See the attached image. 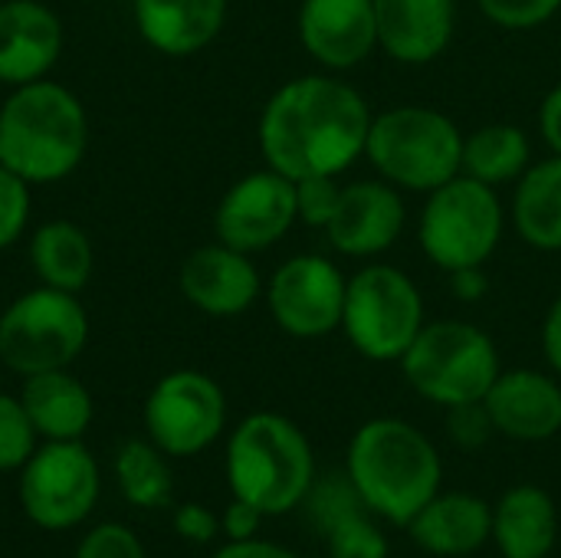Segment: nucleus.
I'll use <instances>...</instances> for the list:
<instances>
[{"mask_svg":"<svg viewBox=\"0 0 561 558\" xmlns=\"http://www.w3.org/2000/svg\"><path fill=\"white\" fill-rule=\"evenodd\" d=\"M371 118L365 95L335 72L296 76L260 112V155L289 181L339 178L365 155Z\"/></svg>","mask_w":561,"mask_h":558,"instance_id":"obj_1","label":"nucleus"},{"mask_svg":"<svg viewBox=\"0 0 561 558\" xmlns=\"http://www.w3.org/2000/svg\"><path fill=\"white\" fill-rule=\"evenodd\" d=\"M345 474L375 516L408 526L440 493L444 467L424 431L401 418H375L355 431Z\"/></svg>","mask_w":561,"mask_h":558,"instance_id":"obj_2","label":"nucleus"},{"mask_svg":"<svg viewBox=\"0 0 561 558\" xmlns=\"http://www.w3.org/2000/svg\"><path fill=\"white\" fill-rule=\"evenodd\" d=\"M89 145V118L76 92L39 79L16 86L0 105V164L26 184L69 178Z\"/></svg>","mask_w":561,"mask_h":558,"instance_id":"obj_3","label":"nucleus"},{"mask_svg":"<svg viewBox=\"0 0 561 558\" xmlns=\"http://www.w3.org/2000/svg\"><path fill=\"white\" fill-rule=\"evenodd\" d=\"M227 480L233 497L253 503L263 516L289 513L316 480L312 447L289 418L250 414L227 444Z\"/></svg>","mask_w":561,"mask_h":558,"instance_id":"obj_4","label":"nucleus"},{"mask_svg":"<svg viewBox=\"0 0 561 558\" xmlns=\"http://www.w3.org/2000/svg\"><path fill=\"white\" fill-rule=\"evenodd\" d=\"M365 158L398 191L431 194L463 168V132L431 105H394L371 118Z\"/></svg>","mask_w":561,"mask_h":558,"instance_id":"obj_5","label":"nucleus"},{"mask_svg":"<svg viewBox=\"0 0 561 558\" xmlns=\"http://www.w3.org/2000/svg\"><path fill=\"white\" fill-rule=\"evenodd\" d=\"M408 385L440 408L483 401L500 378V352L490 332L460 319L424 322L411 349L401 355Z\"/></svg>","mask_w":561,"mask_h":558,"instance_id":"obj_6","label":"nucleus"},{"mask_svg":"<svg viewBox=\"0 0 561 558\" xmlns=\"http://www.w3.org/2000/svg\"><path fill=\"white\" fill-rule=\"evenodd\" d=\"M506 214L496 187L457 174L434 187L417 220V240L424 257L444 273L463 266H486L503 240Z\"/></svg>","mask_w":561,"mask_h":558,"instance_id":"obj_7","label":"nucleus"},{"mask_svg":"<svg viewBox=\"0 0 561 558\" xmlns=\"http://www.w3.org/2000/svg\"><path fill=\"white\" fill-rule=\"evenodd\" d=\"M421 329L424 299L404 270L371 263L348 276L342 332L358 355L371 362H401Z\"/></svg>","mask_w":561,"mask_h":558,"instance_id":"obj_8","label":"nucleus"},{"mask_svg":"<svg viewBox=\"0 0 561 558\" xmlns=\"http://www.w3.org/2000/svg\"><path fill=\"white\" fill-rule=\"evenodd\" d=\"M89 342V316L76 293L36 286L0 316V362L16 375L69 368Z\"/></svg>","mask_w":561,"mask_h":558,"instance_id":"obj_9","label":"nucleus"},{"mask_svg":"<svg viewBox=\"0 0 561 558\" xmlns=\"http://www.w3.org/2000/svg\"><path fill=\"white\" fill-rule=\"evenodd\" d=\"M227 424V398L214 378L194 368L164 375L145 401V428L151 444L171 457L207 451Z\"/></svg>","mask_w":561,"mask_h":558,"instance_id":"obj_10","label":"nucleus"},{"mask_svg":"<svg viewBox=\"0 0 561 558\" xmlns=\"http://www.w3.org/2000/svg\"><path fill=\"white\" fill-rule=\"evenodd\" d=\"M99 500V467L79 441H49L23 464L20 503L43 529L82 523Z\"/></svg>","mask_w":561,"mask_h":558,"instance_id":"obj_11","label":"nucleus"},{"mask_svg":"<svg viewBox=\"0 0 561 558\" xmlns=\"http://www.w3.org/2000/svg\"><path fill=\"white\" fill-rule=\"evenodd\" d=\"M348 276L319 253L289 257L266 286L273 322L293 339H322L342 329Z\"/></svg>","mask_w":561,"mask_h":558,"instance_id":"obj_12","label":"nucleus"},{"mask_svg":"<svg viewBox=\"0 0 561 558\" xmlns=\"http://www.w3.org/2000/svg\"><path fill=\"white\" fill-rule=\"evenodd\" d=\"M296 220V181L273 168H263L243 174L227 187L214 210V234L233 250L260 253L279 243Z\"/></svg>","mask_w":561,"mask_h":558,"instance_id":"obj_13","label":"nucleus"},{"mask_svg":"<svg viewBox=\"0 0 561 558\" xmlns=\"http://www.w3.org/2000/svg\"><path fill=\"white\" fill-rule=\"evenodd\" d=\"M404 197L394 184L381 178L355 181L342 184V201L325 227V237L342 257L371 260L398 243V237L404 234Z\"/></svg>","mask_w":561,"mask_h":558,"instance_id":"obj_14","label":"nucleus"},{"mask_svg":"<svg viewBox=\"0 0 561 558\" xmlns=\"http://www.w3.org/2000/svg\"><path fill=\"white\" fill-rule=\"evenodd\" d=\"M296 30L302 49L329 72L355 69L378 49L375 0H302Z\"/></svg>","mask_w":561,"mask_h":558,"instance_id":"obj_15","label":"nucleus"},{"mask_svg":"<svg viewBox=\"0 0 561 558\" xmlns=\"http://www.w3.org/2000/svg\"><path fill=\"white\" fill-rule=\"evenodd\" d=\"M178 286L194 309L217 319L247 312L263 293V280L250 253L233 250L220 240L187 253L178 273Z\"/></svg>","mask_w":561,"mask_h":558,"instance_id":"obj_16","label":"nucleus"},{"mask_svg":"<svg viewBox=\"0 0 561 558\" xmlns=\"http://www.w3.org/2000/svg\"><path fill=\"white\" fill-rule=\"evenodd\" d=\"M62 53V23L39 0L0 3V82L16 89L49 76Z\"/></svg>","mask_w":561,"mask_h":558,"instance_id":"obj_17","label":"nucleus"},{"mask_svg":"<svg viewBox=\"0 0 561 558\" xmlns=\"http://www.w3.org/2000/svg\"><path fill=\"white\" fill-rule=\"evenodd\" d=\"M496 434L523 444L549 441L561 431V385L533 368L500 372L483 398Z\"/></svg>","mask_w":561,"mask_h":558,"instance_id":"obj_18","label":"nucleus"},{"mask_svg":"<svg viewBox=\"0 0 561 558\" xmlns=\"http://www.w3.org/2000/svg\"><path fill=\"white\" fill-rule=\"evenodd\" d=\"M378 46L404 62L427 66L454 39L457 0H375Z\"/></svg>","mask_w":561,"mask_h":558,"instance_id":"obj_19","label":"nucleus"},{"mask_svg":"<svg viewBox=\"0 0 561 558\" xmlns=\"http://www.w3.org/2000/svg\"><path fill=\"white\" fill-rule=\"evenodd\" d=\"M141 39L164 56H194L210 46L227 23V0H135Z\"/></svg>","mask_w":561,"mask_h":558,"instance_id":"obj_20","label":"nucleus"},{"mask_svg":"<svg viewBox=\"0 0 561 558\" xmlns=\"http://www.w3.org/2000/svg\"><path fill=\"white\" fill-rule=\"evenodd\" d=\"M408 529L431 556H470L493 539V510L470 493H437Z\"/></svg>","mask_w":561,"mask_h":558,"instance_id":"obj_21","label":"nucleus"},{"mask_svg":"<svg viewBox=\"0 0 561 558\" xmlns=\"http://www.w3.org/2000/svg\"><path fill=\"white\" fill-rule=\"evenodd\" d=\"M493 539L503 558H546L559 539V510L542 487H513L493 510Z\"/></svg>","mask_w":561,"mask_h":558,"instance_id":"obj_22","label":"nucleus"},{"mask_svg":"<svg viewBox=\"0 0 561 558\" xmlns=\"http://www.w3.org/2000/svg\"><path fill=\"white\" fill-rule=\"evenodd\" d=\"M20 401L46 441H79L92 421V395L66 368L26 375Z\"/></svg>","mask_w":561,"mask_h":558,"instance_id":"obj_23","label":"nucleus"},{"mask_svg":"<svg viewBox=\"0 0 561 558\" xmlns=\"http://www.w3.org/2000/svg\"><path fill=\"white\" fill-rule=\"evenodd\" d=\"M513 227L542 253L561 250V155L533 161L513 191Z\"/></svg>","mask_w":561,"mask_h":558,"instance_id":"obj_24","label":"nucleus"},{"mask_svg":"<svg viewBox=\"0 0 561 558\" xmlns=\"http://www.w3.org/2000/svg\"><path fill=\"white\" fill-rule=\"evenodd\" d=\"M30 263L43 286L79 293L95 266L92 240L72 220H49L30 240Z\"/></svg>","mask_w":561,"mask_h":558,"instance_id":"obj_25","label":"nucleus"},{"mask_svg":"<svg viewBox=\"0 0 561 558\" xmlns=\"http://www.w3.org/2000/svg\"><path fill=\"white\" fill-rule=\"evenodd\" d=\"M533 164V141L519 125L490 122L463 135V168L460 174L477 178L490 187L519 181Z\"/></svg>","mask_w":561,"mask_h":558,"instance_id":"obj_26","label":"nucleus"},{"mask_svg":"<svg viewBox=\"0 0 561 558\" xmlns=\"http://www.w3.org/2000/svg\"><path fill=\"white\" fill-rule=\"evenodd\" d=\"M115 477H118L122 497L141 510L164 506L171 497V470H168L161 451L148 441H128L118 451Z\"/></svg>","mask_w":561,"mask_h":558,"instance_id":"obj_27","label":"nucleus"},{"mask_svg":"<svg viewBox=\"0 0 561 558\" xmlns=\"http://www.w3.org/2000/svg\"><path fill=\"white\" fill-rule=\"evenodd\" d=\"M306 500H309V513H312V523L319 526V533L332 529L339 520H345V516H352V513L368 510L348 474H332V477H325V480H319V483L312 480Z\"/></svg>","mask_w":561,"mask_h":558,"instance_id":"obj_28","label":"nucleus"},{"mask_svg":"<svg viewBox=\"0 0 561 558\" xmlns=\"http://www.w3.org/2000/svg\"><path fill=\"white\" fill-rule=\"evenodd\" d=\"M322 536L329 539V558H388V539L371 523V510L339 520Z\"/></svg>","mask_w":561,"mask_h":558,"instance_id":"obj_29","label":"nucleus"},{"mask_svg":"<svg viewBox=\"0 0 561 558\" xmlns=\"http://www.w3.org/2000/svg\"><path fill=\"white\" fill-rule=\"evenodd\" d=\"M36 428L20 398L0 395V470H16L33 457Z\"/></svg>","mask_w":561,"mask_h":558,"instance_id":"obj_30","label":"nucleus"},{"mask_svg":"<svg viewBox=\"0 0 561 558\" xmlns=\"http://www.w3.org/2000/svg\"><path fill=\"white\" fill-rule=\"evenodd\" d=\"M480 13L503 30H536L561 10V0H477Z\"/></svg>","mask_w":561,"mask_h":558,"instance_id":"obj_31","label":"nucleus"},{"mask_svg":"<svg viewBox=\"0 0 561 558\" xmlns=\"http://www.w3.org/2000/svg\"><path fill=\"white\" fill-rule=\"evenodd\" d=\"M339 201H342L339 178H302V181H296V210H299V220L306 227L325 230L339 210Z\"/></svg>","mask_w":561,"mask_h":558,"instance_id":"obj_32","label":"nucleus"},{"mask_svg":"<svg viewBox=\"0 0 561 558\" xmlns=\"http://www.w3.org/2000/svg\"><path fill=\"white\" fill-rule=\"evenodd\" d=\"M30 220V184L0 164V250L13 247L23 237Z\"/></svg>","mask_w":561,"mask_h":558,"instance_id":"obj_33","label":"nucleus"},{"mask_svg":"<svg viewBox=\"0 0 561 558\" xmlns=\"http://www.w3.org/2000/svg\"><path fill=\"white\" fill-rule=\"evenodd\" d=\"M447 434L457 447L477 451L496 434V428H493V418L483 401H467V405L447 408Z\"/></svg>","mask_w":561,"mask_h":558,"instance_id":"obj_34","label":"nucleus"},{"mask_svg":"<svg viewBox=\"0 0 561 558\" xmlns=\"http://www.w3.org/2000/svg\"><path fill=\"white\" fill-rule=\"evenodd\" d=\"M76 558H145V549L138 543V536L125 526H99L92 529Z\"/></svg>","mask_w":561,"mask_h":558,"instance_id":"obj_35","label":"nucleus"},{"mask_svg":"<svg viewBox=\"0 0 561 558\" xmlns=\"http://www.w3.org/2000/svg\"><path fill=\"white\" fill-rule=\"evenodd\" d=\"M174 529L187 539V543H210L217 533H220V523H217V516L207 510V506H201V503H184L178 513H174Z\"/></svg>","mask_w":561,"mask_h":558,"instance_id":"obj_36","label":"nucleus"},{"mask_svg":"<svg viewBox=\"0 0 561 558\" xmlns=\"http://www.w3.org/2000/svg\"><path fill=\"white\" fill-rule=\"evenodd\" d=\"M260 520H263V513H260L253 503H247V500H237V497H233V503L227 506V513H224V520H220V529L227 533V539H230V543H247V539H253V536H256Z\"/></svg>","mask_w":561,"mask_h":558,"instance_id":"obj_37","label":"nucleus"},{"mask_svg":"<svg viewBox=\"0 0 561 558\" xmlns=\"http://www.w3.org/2000/svg\"><path fill=\"white\" fill-rule=\"evenodd\" d=\"M447 276H450V293L460 303H480L490 293V276L483 266H463V270H454Z\"/></svg>","mask_w":561,"mask_h":558,"instance_id":"obj_38","label":"nucleus"},{"mask_svg":"<svg viewBox=\"0 0 561 558\" xmlns=\"http://www.w3.org/2000/svg\"><path fill=\"white\" fill-rule=\"evenodd\" d=\"M539 132L546 138V145L552 148V155H561V82L549 89V95L542 99L539 109Z\"/></svg>","mask_w":561,"mask_h":558,"instance_id":"obj_39","label":"nucleus"},{"mask_svg":"<svg viewBox=\"0 0 561 558\" xmlns=\"http://www.w3.org/2000/svg\"><path fill=\"white\" fill-rule=\"evenodd\" d=\"M542 352H546V362L552 365V372L561 375V293L549 306L546 322H542Z\"/></svg>","mask_w":561,"mask_h":558,"instance_id":"obj_40","label":"nucleus"},{"mask_svg":"<svg viewBox=\"0 0 561 558\" xmlns=\"http://www.w3.org/2000/svg\"><path fill=\"white\" fill-rule=\"evenodd\" d=\"M214 558H299L293 556L289 549H279L273 543H256V539H247V543H230L224 546Z\"/></svg>","mask_w":561,"mask_h":558,"instance_id":"obj_41","label":"nucleus"}]
</instances>
